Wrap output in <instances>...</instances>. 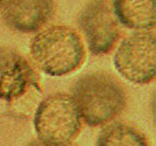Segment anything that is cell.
Here are the masks:
<instances>
[{"instance_id":"1","label":"cell","mask_w":156,"mask_h":146,"mask_svg":"<svg viewBox=\"0 0 156 146\" xmlns=\"http://www.w3.org/2000/svg\"><path fill=\"white\" fill-rule=\"evenodd\" d=\"M29 54L33 63L43 73L62 77L76 71L83 64L86 50L80 34L74 28L55 24L33 36Z\"/></svg>"},{"instance_id":"2","label":"cell","mask_w":156,"mask_h":146,"mask_svg":"<svg viewBox=\"0 0 156 146\" xmlns=\"http://www.w3.org/2000/svg\"><path fill=\"white\" fill-rule=\"evenodd\" d=\"M70 96L82 122L89 127L109 123L125 110L128 101L122 85L104 72L88 73L79 77L73 83Z\"/></svg>"},{"instance_id":"3","label":"cell","mask_w":156,"mask_h":146,"mask_svg":"<svg viewBox=\"0 0 156 146\" xmlns=\"http://www.w3.org/2000/svg\"><path fill=\"white\" fill-rule=\"evenodd\" d=\"M37 139L52 145H69L79 134L82 120L70 95L56 92L39 102L33 116Z\"/></svg>"},{"instance_id":"4","label":"cell","mask_w":156,"mask_h":146,"mask_svg":"<svg viewBox=\"0 0 156 146\" xmlns=\"http://www.w3.org/2000/svg\"><path fill=\"white\" fill-rule=\"evenodd\" d=\"M155 34L138 31L120 42L113 55L116 71L128 82L146 85L155 78Z\"/></svg>"},{"instance_id":"5","label":"cell","mask_w":156,"mask_h":146,"mask_svg":"<svg viewBox=\"0 0 156 146\" xmlns=\"http://www.w3.org/2000/svg\"><path fill=\"white\" fill-rule=\"evenodd\" d=\"M77 24L94 56L110 53L121 36L119 23L108 0H91L78 15Z\"/></svg>"},{"instance_id":"6","label":"cell","mask_w":156,"mask_h":146,"mask_svg":"<svg viewBox=\"0 0 156 146\" xmlns=\"http://www.w3.org/2000/svg\"><path fill=\"white\" fill-rule=\"evenodd\" d=\"M38 88V76L27 57L13 48L0 47V100L13 102Z\"/></svg>"},{"instance_id":"7","label":"cell","mask_w":156,"mask_h":146,"mask_svg":"<svg viewBox=\"0 0 156 146\" xmlns=\"http://www.w3.org/2000/svg\"><path fill=\"white\" fill-rule=\"evenodd\" d=\"M55 0H3L1 17L14 31L30 33L38 31L52 19Z\"/></svg>"},{"instance_id":"8","label":"cell","mask_w":156,"mask_h":146,"mask_svg":"<svg viewBox=\"0 0 156 146\" xmlns=\"http://www.w3.org/2000/svg\"><path fill=\"white\" fill-rule=\"evenodd\" d=\"M111 8L120 24L139 31L155 26V0H112Z\"/></svg>"},{"instance_id":"9","label":"cell","mask_w":156,"mask_h":146,"mask_svg":"<svg viewBox=\"0 0 156 146\" xmlns=\"http://www.w3.org/2000/svg\"><path fill=\"white\" fill-rule=\"evenodd\" d=\"M96 146H149V143L136 128L116 121L104 125L97 136Z\"/></svg>"},{"instance_id":"10","label":"cell","mask_w":156,"mask_h":146,"mask_svg":"<svg viewBox=\"0 0 156 146\" xmlns=\"http://www.w3.org/2000/svg\"><path fill=\"white\" fill-rule=\"evenodd\" d=\"M26 146H58V145L48 144V143H45V142H42V141L39 140V139H34V140L29 141V142ZM63 146H71V145L69 144V145H63Z\"/></svg>"},{"instance_id":"11","label":"cell","mask_w":156,"mask_h":146,"mask_svg":"<svg viewBox=\"0 0 156 146\" xmlns=\"http://www.w3.org/2000/svg\"><path fill=\"white\" fill-rule=\"evenodd\" d=\"M2 3H3V0H0V7H1V5H2Z\"/></svg>"}]
</instances>
